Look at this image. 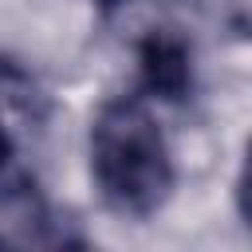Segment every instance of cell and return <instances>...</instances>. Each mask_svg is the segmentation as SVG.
I'll list each match as a JSON object with an SVG mask.
<instances>
[{"instance_id":"obj_2","label":"cell","mask_w":252,"mask_h":252,"mask_svg":"<svg viewBox=\"0 0 252 252\" xmlns=\"http://www.w3.org/2000/svg\"><path fill=\"white\" fill-rule=\"evenodd\" d=\"M0 126L12 138V146L28 142L43 126V98L35 83L16 67H0Z\"/></svg>"},{"instance_id":"obj_4","label":"cell","mask_w":252,"mask_h":252,"mask_svg":"<svg viewBox=\"0 0 252 252\" xmlns=\"http://www.w3.org/2000/svg\"><path fill=\"white\" fill-rule=\"evenodd\" d=\"M236 197H240V213H244V220H248V228H252V146H248V158H244V165H240Z\"/></svg>"},{"instance_id":"obj_3","label":"cell","mask_w":252,"mask_h":252,"mask_svg":"<svg viewBox=\"0 0 252 252\" xmlns=\"http://www.w3.org/2000/svg\"><path fill=\"white\" fill-rule=\"evenodd\" d=\"M142 75L154 94L181 98L189 87V51L173 35H150L142 43Z\"/></svg>"},{"instance_id":"obj_5","label":"cell","mask_w":252,"mask_h":252,"mask_svg":"<svg viewBox=\"0 0 252 252\" xmlns=\"http://www.w3.org/2000/svg\"><path fill=\"white\" fill-rule=\"evenodd\" d=\"M8 154H12V138H8V134H4V126H0V169H4Z\"/></svg>"},{"instance_id":"obj_1","label":"cell","mask_w":252,"mask_h":252,"mask_svg":"<svg viewBox=\"0 0 252 252\" xmlns=\"http://www.w3.org/2000/svg\"><path fill=\"white\" fill-rule=\"evenodd\" d=\"M91 177L126 217L154 213L173 185L165 134L142 98H114L91 122Z\"/></svg>"}]
</instances>
